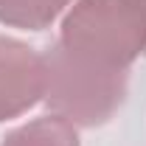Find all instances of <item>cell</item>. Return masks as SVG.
I'll return each mask as SVG.
<instances>
[{
    "label": "cell",
    "instance_id": "cell-1",
    "mask_svg": "<svg viewBox=\"0 0 146 146\" xmlns=\"http://www.w3.org/2000/svg\"><path fill=\"white\" fill-rule=\"evenodd\" d=\"M45 104L51 115L73 127H101L121 110L129 87V70L107 68L68 51L62 42L45 54Z\"/></svg>",
    "mask_w": 146,
    "mask_h": 146
},
{
    "label": "cell",
    "instance_id": "cell-2",
    "mask_svg": "<svg viewBox=\"0 0 146 146\" xmlns=\"http://www.w3.org/2000/svg\"><path fill=\"white\" fill-rule=\"evenodd\" d=\"M59 42L107 68H124L146 54L143 0H76L62 20Z\"/></svg>",
    "mask_w": 146,
    "mask_h": 146
},
{
    "label": "cell",
    "instance_id": "cell-3",
    "mask_svg": "<svg viewBox=\"0 0 146 146\" xmlns=\"http://www.w3.org/2000/svg\"><path fill=\"white\" fill-rule=\"evenodd\" d=\"M45 54L0 34V121L20 118L45 98Z\"/></svg>",
    "mask_w": 146,
    "mask_h": 146
},
{
    "label": "cell",
    "instance_id": "cell-4",
    "mask_svg": "<svg viewBox=\"0 0 146 146\" xmlns=\"http://www.w3.org/2000/svg\"><path fill=\"white\" fill-rule=\"evenodd\" d=\"M0 146H79V132L59 115H42L11 129Z\"/></svg>",
    "mask_w": 146,
    "mask_h": 146
},
{
    "label": "cell",
    "instance_id": "cell-5",
    "mask_svg": "<svg viewBox=\"0 0 146 146\" xmlns=\"http://www.w3.org/2000/svg\"><path fill=\"white\" fill-rule=\"evenodd\" d=\"M68 6L70 0H0V23L23 31H42Z\"/></svg>",
    "mask_w": 146,
    "mask_h": 146
},
{
    "label": "cell",
    "instance_id": "cell-6",
    "mask_svg": "<svg viewBox=\"0 0 146 146\" xmlns=\"http://www.w3.org/2000/svg\"><path fill=\"white\" fill-rule=\"evenodd\" d=\"M143 6H146V0H143Z\"/></svg>",
    "mask_w": 146,
    "mask_h": 146
}]
</instances>
